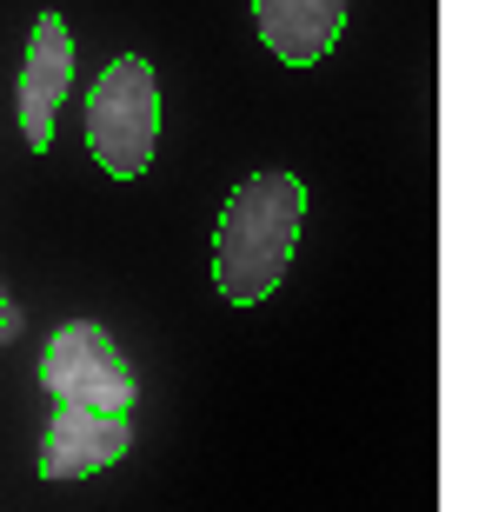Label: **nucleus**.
I'll return each instance as SVG.
<instances>
[{
  "instance_id": "f257e3e1",
  "label": "nucleus",
  "mask_w": 492,
  "mask_h": 512,
  "mask_svg": "<svg viewBox=\"0 0 492 512\" xmlns=\"http://www.w3.org/2000/svg\"><path fill=\"white\" fill-rule=\"evenodd\" d=\"M300 220H306V187L293 173H253L227 193L220 227H213V280L233 306H253L280 286Z\"/></svg>"
},
{
  "instance_id": "f03ea898",
  "label": "nucleus",
  "mask_w": 492,
  "mask_h": 512,
  "mask_svg": "<svg viewBox=\"0 0 492 512\" xmlns=\"http://www.w3.org/2000/svg\"><path fill=\"white\" fill-rule=\"evenodd\" d=\"M160 140V87L140 54H120L87 87V147L114 180H140Z\"/></svg>"
},
{
  "instance_id": "7ed1b4c3",
  "label": "nucleus",
  "mask_w": 492,
  "mask_h": 512,
  "mask_svg": "<svg viewBox=\"0 0 492 512\" xmlns=\"http://www.w3.org/2000/svg\"><path fill=\"white\" fill-rule=\"evenodd\" d=\"M40 386L60 399V406H80V413H127L133 406V366L120 360V346L107 326L94 320H67L40 353Z\"/></svg>"
},
{
  "instance_id": "20e7f679",
  "label": "nucleus",
  "mask_w": 492,
  "mask_h": 512,
  "mask_svg": "<svg viewBox=\"0 0 492 512\" xmlns=\"http://www.w3.org/2000/svg\"><path fill=\"white\" fill-rule=\"evenodd\" d=\"M67 87H74V34L60 14H40L27 34V67H20V133L34 153L54 147V114Z\"/></svg>"
},
{
  "instance_id": "39448f33",
  "label": "nucleus",
  "mask_w": 492,
  "mask_h": 512,
  "mask_svg": "<svg viewBox=\"0 0 492 512\" xmlns=\"http://www.w3.org/2000/svg\"><path fill=\"white\" fill-rule=\"evenodd\" d=\"M127 446H133L127 413H80V406H60L47 439H40V479L107 473L114 459H127Z\"/></svg>"
},
{
  "instance_id": "423d86ee",
  "label": "nucleus",
  "mask_w": 492,
  "mask_h": 512,
  "mask_svg": "<svg viewBox=\"0 0 492 512\" xmlns=\"http://www.w3.org/2000/svg\"><path fill=\"white\" fill-rule=\"evenodd\" d=\"M253 20H260V40L286 67H313L340 40L346 0H253Z\"/></svg>"
},
{
  "instance_id": "0eeeda50",
  "label": "nucleus",
  "mask_w": 492,
  "mask_h": 512,
  "mask_svg": "<svg viewBox=\"0 0 492 512\" xmlns=\"http://www.w3.org/2000/svg\"><path fill=\"white\" fill-rule=\"evenodd\" d=\"M14 333H20V306H14V293L0 286V346L14 340Z\"/></svg>"
}]
</instances>
